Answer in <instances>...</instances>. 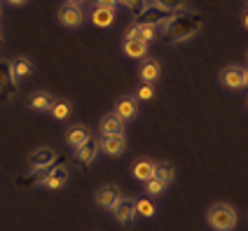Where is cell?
<instances>
[{"label":"cell","instance_id":"6da1fadb","mask_svg":"<svg viewBox=\"0 0 248 231\" xmlns=\"http://www.w3.org/2000/svg\"><path fill=\"white\" fill-rule=\"evenodd\" d=\"M162 26V33H164L166 40L171 42H185L194 38V33H199L202 26H204V16L202 14H194V12H185L180 14L176 12L171 19H166Z\"/></svg>","mask_w":248,"mask_h":231},{"label":"cell","instance_id":"7a4b0ae2","mask_svg":"<svg viewBox=\"0 0 248 231\" xmlns=\"http://www.w3.org/2000/svg\"><path fill=\"white\" fill-rule=\"evenodd\" d=\"M236 215L234 205L230 203H213L206 213V222L213 231H232L236 227Z\"/></svg>","mask_w":248,"mask_h":231},{"label":"cell","instance_id":"3957f363","mask_svg":"<svg viewBox=\"0 0 248 231\" xmlns=\"http://www.w3.org/2000/svg\"><path fill=\"white\" fill-rule=\"evenodd\" d=\"M173 10H169L164 5H157V2H148L140 12H138V24H155V26H159V24H164L166 19H171L173 16Z\"/></svg>","mask_w":248,"mask_h":231},{"label":"cell","instance_id":"277c9868","mask_svg":"<svg viewBox=\"0 0 248 231\" xmlns=\"http://www.w3.org/2000/svg\"><path fill=\"white\" fill-rule=\"evenodd\" d=\"M70 177V171L66 163H59V166H49V171L45 173V177L40 180V187L45 189H61Z\"/></svg>","mask_w":248,"mask_h":231},{"label":"cell","instance_id":"5b68a950","mask_svg":"<svg viewBox=\"0 0 248 231\" xmlns=\"http://www.w3.org/2000/svg\"><path fill=\"white\" fill-rule=\"evenodd\" d=\"M98 150L110 154V157H117V154H122L126 150V138H124V133H101Z\"/></svg>","mask_w":248,"mask_h":231},{"label":"cell","instance_id":"8992f818","mask_svg":"<svg viewBox=\"0 0 248 231\" xmlns=\"http://www.w3.org/2000/svg\"><path fill=\"white\" fill-rule=\"evenodd\" d=\"M220 82H222V87H227V89H244L248 84L246 68H241V66H227L220 72Z\"/></svg>","mask_w":248,"mask_h":231},{"label":"cell","instance_id":"52a82bcc","mask_svg":"<svg viewBox=\"0 0 248 231\" xmlns=\"http://www.w3.org/2000/svg\"><path fill=\"white\" fill-rule=\"evenodd\" d=\"M59 21L66 28H75L84 21V10L82 5H73V2H63L59 10Z\"/></svg>","mask_w":248,"mask_h":231},{"label":"cell","instance_id":"ba28073f","mask_svg":"<svg viewBox=\"0 0 248 231\" xmlns=\"http://www.w3.org/2000/svg\"><path fill=\"white\" fill-rule=\"evenodd\" d=\"M56 161V152L52 147H38V150H33L28 154V168L31 171H40V168H47V166H52Z\"/></svg>","mask_w":248,"mask_h":231},{"label":"cell","instance_id":"9c48e42d","mask_svg":"<svg viewBox=\"0 0 248 231\" xmlns=\"http://www.w3.org/2000/svg\"><path fill=\"white\" fill-rule=\"evenodd\" d=\"M112 215L115 219L122 224V227H129L134 217H136V213H134V199H129V196H122L117 203L112 205Z\"/></svg>","mask_w":248,"mask_h":231},{"label":"cell","instance_id":"30bf717a","mask_svg":"<svg viewBox=\"0 0 248 231\" xmlns=\"http://www.w3.org/2000/svg\"><path fill=\"white\" fill-rule=\"evenodd\" d=\"M157 33H159V26H155V24H134V26L126 30V38L129 40H140V42H152L157 38Z\"/></svg>","mask_w":248,"mask_h":231},{"label":"cell","instance_id":"8fae6325","mask_svg":"<svg viewBox=\"0 0 248 231\" xmlns=\"http://www.w3.org/2000/svg\"><path fill=\"white\" fill-rule=\"evenodd\" d=\"M120 199H122V191H120V187H115V185H106V187H101L96 191V203L103 210H112V205L117 203Z\"/></svg>","mask_w":248,"mask_h":231},{"label":"cell","instance_id":"7c38bea8","mask_svg":"<svg viewBox=\"0 0 248 231\" xmlns=\"http://www.w3.org/2000/svg\"><path fill=\"white\" fill-rule=\"evenodd\" d=\"M96 154H98V140L96 138H89L84 145L75 147V159L82 163V166H92L94 159H96Z\"/></svg>","mask_w":248,"mask_h":231},{"label":"cell","instance_id":"4fadbf2b","mask_svg":"<svg viewBox=\"0 0 248 231\" xmlns=\"http://www.w3.org/2000/svg\"><path fill=\"white\" fill-rule=\"evenodd\" d=\"M138 112V103H136V96H122L117 103H115V115L122 117L124 122L126 119H134Z\"/></svg>","mask_w":248,"mask_h":231},{"label":"cell","instance_id":"5bb4252c","mask_svg":"<svg viewBox=\"0 0 248 231\" xmlns=\"http://www.w3.org/2000/svg\"><path fill=\"white\" fill-rule=\"evenodd\" d=\"M89 138H92V131L87 126H82V124H75V126H70L68 131H66V143H68L70 147H80Z\"/></svg>","mask_w":248,"mask_h":231},{"label":"cell","instance_id":"9a60e30c","mask_svg":"<svg viewBox=\"0 0 248 231\" xmlns=\"http://www.w3.org/2000/svg\"><path fill=\"white\" fill-rule=\"evenodd\" d=\"M16 89V80L12 75L10 68V61L7 58H0V94H10Z\"/></svg>","mask_w":248,"mask_h":231},{"label":"cell","instance_id":"2e32d148","mask_svg":"<svg viewBox=\"0 0 248 231\" xmlns=\"http://www.w3.org/2000/svg\"><path fill=\"white\" fill-rule=\"evenodd\" d=\"M138 75L145 80V84H152V82L159 80V75H162V66H159L157 61H152V58H143Z\"/></svg>","mask_w":248,"mask_h":231},{"label":"cell","instance_id":"e0dca14e","mask_svg":"<svg viewBox=\"0 0 248 231\" xmlns=\"http://www.w3.org/2000/svg\"><path fill=\"white\" fill-rule=\"evenodd\" d=\"M10 68H12L14 80H24V77H31L33 75V63L28 61L26 56H16L10 61Z\"/></svg>","mask_w":248,"mask_h":231},{"label":"cell","instance_id":"ac0fdd59","mask_svg":"<svg viewBox=\"0 0 248 231\" xmlns=\"http://www.w3.org/2000/svg\"><path fill=\"white\" fill-rule=\"evenodd\" d=\"M155 171H157V163L152 161V159H138L136 163H134V177L136 180H150V177H155Z\"/></svg>","mask_w":248,"mask_h":231},{"label":"cell","instance_id":"d6986e66","mask_svg":"<svg viewBox=\"0 0 248 231\" xmlns=\"http://www.w3.org/2000/svg\"><path fill=\"white\" fill-rule=\"evenodd\" d=\"M101 133H124V119L115 112H108L101 119Z\"/></svg>","mask_w":248,"mask_h":231},{"label":"cell","instance_id":"ffe728a7","mask_svg":"<svg viewBox=\"0 0 248 231\" xmlns=\"http://www.w3.org/2000/svg\"><path fill=\"white\" fill-rule=\"evenodd\" d=\"M52 103H54V98L49 94H45V91H38V94H33L28 98V108L35 110V112H49Z\"/></svg>","mask_w":248,"mask_h":231},{"label":"cell","instance_id":"44dd1931","mask_svg":"<svg viewBox=\"0 0 248 231\" xmlns=\"http://www.w3.org/2000/svg\"><path fill=\"white\" fill-rule=\"evenodd\" d=\"M124 54L131 56V58H145L148 56V42H140V40H124Z\"/></svg>","mask_w":248,"mask_h":231},{"label":"cell","instance_id":"7402d4cb","mask_svg":"<svg viewBox=\"0 0 248 231\" xmlns=\"http://www.w3.org/2000/svg\"><path fill=\"white\" fill-rule=\"evenodd\" d=\"M112 21H115V10H101V7H96L92 12V24L98 28L112 26Z\"/></svg>","mask_w":248,"mask_h":231},{"label":"cell","instance_id":"603a6c76","mask_svg":"<svg viewBox=\"0 0 248 231\" xmlns=\"http://www.w3.org/2000/svg\"><path fill=\"white\" fill-rule=\"evenodd\" d=\"M49 112H52V117H54V119H68L70 112H73V105H70V101L59 98V101H54V103H52Z\"/></svg>","mask_w":248,"mask_h":231},{"label":"cell","instance_id":"cb8c5ba5","mask_svg":"<svg viewBox=\"0 0 248 231\" xmlns=\"http://www.w3.org/2000/svg\"><path fill=\"white\" fill-rule=\"evenodd\" d=\"M155 177H159L162 182H171V180H176V166L171 161H162L157 163V171H155Z\"/></svg>","mask_w":248,"mask_h":231},{"label":"cell","instance_id":"d4e9b609","mask_svg":"<svg viewBox=\"0 0 248 231\" xmlns=\"http://www.w3.org/2000/svg\"><path fill=\"white\" fill-rule=\"evenodd\" d=\"M134 213L140 217H152L155 215V203L150 199H134Z\"/></svg>","mask_w":248,"mask_h":231},{"label":"cell","instance_id":"484cf974","mask_svg":"<svg viewBox=\"0 0 248 231\" xmlns=\"http://www.w3.org/2000/svg\"><path fill=\"white\" fill-rule=\"evenodd\" d=\"M164 189H166V182H162L159 177L145 180V194H148V196H157V194H162Z\"/></svg>","mask_w":248,"mask_h":231},{"label":"cell","instance_id":"4316f807","mask_svg":"<svg viewBox=\"0 0 248 231\" xmlns=\"http://www.w3.org/2000/svg\"><path fill=\"white\" fill-rule=\"evenodd\" d=\"M152 2L164 5V7L173 10V12H180V10H185V7H187V0H152Z\"/></svg>","mask_w":248,"mask_h":231},{"label":"cell","instance_id":"83f0119b","mask_svg":"<svg viewBox=\"0 0 248 231\" xmlns=\"http://www.w3.org/2000/svg\"><path fill=\"white\" fill-rule=\"evenodd\" d=\"M136 98L138 101H150V98H155V89H152V84H143V87H138Z\"/></svg>","mask_w":248,"mask_h":231},{"label":"cell","instance_id":"f1b7e54d","mask_svg":"<svg viewBox=\"0 0 248 231\" xmlns=\"http://www.w3.org/2000/svg\"><path fill=\"white\" fill-rule=\"evenodd\" d=\"M122 5H126L131 12L138 14L140 10H143V7H145V5H148V0H122Z\"/></svg>","mask_w":248,"mask_h":231},{"label":"cell","instance_id":"f546056e","mask_svg":"<svg viewBox=\"0 0 248 231\" xmlns=\"http://www.w3.org/2000/svg\"><path fill=\"white\" fill-rule=\"evenodd\" d=\"M94 2L101 10H115L117 5H122V0H94Z\"/></svg>","mask_w":248,"mask_h":231},{"label":"cell","instance_id":"4dcf8cb0","mask_svg":"<svg viewBox=\"0 0 248 231\" xmlns=\"http://www.w3.org/2000/svg\"><path fill=\"white\" fill-rule=\"evenodd\" d=\"M10 5H24V2H28V0H7Z\"/></svg>","mask_w":248,"mask_h":231},{"label":"cell","instance_id":"1f68e13d","mask_svg":"<svg viewBox=\"0 0 248 231\" xmlns=\"http://www.w3.org/2000/svg\"><path fill=\"white\" fill-rule=\"evenodd\" d=\"M66 2H73V5H84V0H66Z\"/></svg>","mask_w":248,"mask_h":231},{"label":"cell","instance_id":"d6a6232c","mask_svg":"<svg viewBox=\"0 0 248 231\" xmlns=\"http://www.w3.org/2000/svg\"><path fill=\"white\" fill-rule=\"evenodd\" d=\"M244 26L248 28V12H246V16H244Z\"/></svg>","mask_w":248,"mask_h":231},{"label":"cell","instance_id":"836d02e7","mask_svg":"<svg viewBox=\"0 0 248 231\" xmlns=\"http://www.w3.org/2000/svg\"><path fill=\"white\" fill-rule=\"evenodd\" d=\"M246 75H248V68H246Z\"/></svg>","mask_w":248,"mask_h":231}]
</instances>
